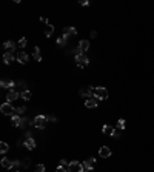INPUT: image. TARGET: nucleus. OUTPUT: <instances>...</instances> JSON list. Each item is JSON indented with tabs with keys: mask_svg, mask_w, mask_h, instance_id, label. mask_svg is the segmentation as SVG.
I'll use <instances>...</instances> for the list:
<instances>
[{
	"mask_svg": "<svg viewBox=\"0 0 154 172\" xmlns=\"http://www.w3.org/2000/svg\"><path fill=\"white\" fill-rule=\"evenodd\" d=\"M48 121H50L48 120V115H37V117H34V120H32V126H36L37 129H45Z\"/></svg>",
	"mask_w": 154,
	"mask_h": 172,
	"instance_id": "f257e3e1",
	"label": "nucleus"
},
{
	"mask_svg": "<svg viewBox=\"0 0 154 172\" xmlns=\"http://www.w3.org/2000/svg\"><path fill=\"white\" fill-rule=\"evenodd\" d=\"M94 98H97V100H106L108 98V91L105 89L103 86H97L94 89Z\"/></svg>",
	"mask_w": 154,
	"mask_h": 172,
	"instance_id": "f03ea898",
	"label": "nucleus"
},
{
	"mask_svg": "<svg viewBox=\"0 0 154 172\" xmlns=\"http://www.w3.org/2000/svg\"><path fill=\"white\" fill-rule=\"evenodd\" d=\"M0 111H2L3 115H14V112H16V108H14L11 103H3L2 106H0Z\"/></svg>",
	"mask_w": 154,
	"mask_h": 172,
	"instance_id": "7ed1b4c3",
	"label": "nucleus"
},
{
	"mask_svg": "<svg viewBox=\"0 0 154 172\" xmlns=\"http://www.w3.org/2000/svg\"><path fill=\"white\" fill-rule=\"evenodd\" d=\"M79 94H80V97H83V98H93L94 97V88L93 86H86V88H82L80 91H79Z\"/></svg>",
	"mask_w": 154,
	"mask_h": 172,
	"instance_id": "20e7f679",
	"label": "nucleus"
},
{
	"mask_svg": "<svg viewBox=\"0 0 154 172\" xmlns=\"http://www.w3.org/2000/svg\"><path fill=\"white\" fill-rule=\"evenodd\" d=\"M68 172H85V167L79 161H71L68 164Z\"/></svg>",
	"mask_w": 154,
	"mask_h": 172,
	"instance_id": "39448f33",
	"label": "nucleus"
},
{
	"mask_svg": "<svg viewBox=\"0 0 154 172\" xmlns=\"http://www.w3.org/2000/svg\"><path fill=\"white\" fill-rule=\"evenodd\" d=\"M74 60H76V63H77L80 68H83V66H86V65L89 63V59H88V57H86L85 54L76 55V57H74Z\"/></svg>",
	"mask_w": 154,
	"mask_h": 172,
	"instance_id": "423d86ee",
	"label": "nucleus"
},
{
	"mask_svg": "<svg viewBox=\"0 0 154 172\" xmlns=\"http://www.w3.org/2000/svg\"><path fill=\"white\" fill-rule=\"evenodd\" d=\"M77 36V29L73 28V26H66L65 29H63V37H66V39H73V37Z\"/></svg>",
	"mask_w": 154,
	"mask_h": 172,
	"instance_id": "0eeeda50",
	"label": "nucleus"
},
{
	"mask_svg": "<svg viewBox=\"0 0 154 172\" xmlns=\"http://www.w3.org/2000/svg\"><path fill=\"white\" fill-rule=\"evenodd\" d=\"M17 98H20V92L16 91V89H9V92L6 94V100H8V103L17 100Z\"/></svg>",
	"mask_w": 154,
	"mask_h": 172,
	"instance_id": "6e6552de",
	"label": "nucleus"
},
{
	"mask_svg": "<svg viewBox=\"0 0 154 172\" xmlns=\"http://www.w3.org/2000/svg\"><path fill=\"white\" fill-rule=\"evenodd\" d=\"M23 146L26 149H29V151H32V149L36 148V141L32 137H25V140H23Z\"/></svg>",
	"mask_w": 154,
	"mask_h": 172,
	"instance_id": "1a4fd4ad",
	"label": "nucleus"
},
{
	"mask_svg": "<svg viewBox=\"0 0 154 172\" xmlns=\"http://www.w3.org/2000/svg\"><path fill=\"white\" fill-rule=\"evenodd\" d=\"M94 166H96V158H93V157L83 161V167H85V171H93V169H94Z\"/></svg>",
	"mask_w": 154,
	"mask_h": 172,
	"instance_id": "9d476101",
	"label": "nucleus"
},
{
	"mask_svg": "<svg viewBox=\"0 0 154 172\" xmlns=\"http://www.w3.org/2000/svg\"><path fill=\"white\" fill-rule=\"evenodd\" d=\"M111 154H112V152H111V149L108 148V146H102V148L99 149V155L102 157V158H110Z\"/></svg>",
	"mask_w": 154,
	"mask_h": 172,
	"instance_id": "9b49d317",
	"label": "nucleus"
},
{
	"mask_svg": "<svg viewBox=\"0 0 154 172\" xmlns=\"http://www.w3.org/2000/svg\"><path fill=\"white\" fill-rule=\"evenodd\" d=\"M16 59H17V62H19V63L25 65L26 62H28V54H26L25 51H20V52H17Z\"/></svg>",
	"mask_w": 154,
	"mask_h": 172,
	"instance_id": "f8f14e48",
	"label": "nucleus"
},
{
	"mask_svg": "<svg viewBox=\"0 0 154 172\" xmlns=\"http://www.w3.org/2000/svg\"><path fill=\"white\" fill-rule=\"evenodd\" d=\"M0 86L5 88V89H6V88H9V89H14V88H16V82H13V80H9V82H8V80L3 78L2 82H0Z\"/></svg>",
	"mask_w": 154,
	"mask_h": 172,
	"instance_id": "ddd939ff",
	"label": "nucleus"
},
{
	"mask_svg": "<svg viewBox=\"0 0 154 172\" xmlns=\"http://www.w3.org/2000/svg\"><path fill=\"white\" fill-rule=\"evenodd\" d=\"M97 105H99V101H97V98H88V100L85 101V106L88 109H91V108H97Z\"/></svg>",
	"mask_w": 154,
	"mask_h": 172,
	"instance_id": "4468645a",
	"label": "nucleus"
},
{
	"mask_svg": "<svg viewBox=\"0 0 154 172\" xmlns=\"http://www.w3.org/2000/svg\"><path fill=\"white\" fill-rule=\"evenodd\" d=\"M3 48L6 49V52H14L16 51V43L14 42H5V45H3Z\"/></svg>",
	"mask_w": 154,
	"mask_h": 172,
	"instance_id": "2eb2a0df",
	"label": "nucleus"
},
{
	"mask_svg": "<svg viewBox=\"0 0 154 172\" xmlns=\"http://www.w3.org/2000/svg\"><path fill=\"white\" fill-rule=\"evenodd\" d=\"M11 121H13V126H16V128H20V125H22V117L20 115H11Z\"/></svg>",
	"mask_w": 154,
	"mask_h": 172,
	"instance_id": "dca6fc26",
	"label": "nucleus"
},
{
	"mask_svg": "<svg viewBox=\"0 0 154 172\" xmlns=\"http://www.w3.org/2000/svg\"><path fill=\"white\" fill-rule=\"evenodd\" d=\"M79 49H80L82 52H86L89 49V42L88 40H80V43H79Z\"/></svg>",
	"mask_w": 154,
	"mask_h": 172,
	"instance_id": "f3484780",
	"label": "nucleus"
},
{
	"mask_svg": "<svg viewBox=\"0 0 154 172\" xmlns=\"http://www.w3.org/2000/svg\"><path fill=\"white\" fill-rule=\"evenodd\" d=\"M2 167H5V169H13V160H8V158H2Z\"/></svg>",
	"mask_w": 154,
	"mask_h": 172,
	"instance_id": "a211bd4d",
	"label": "nucleus"
},
{
	"mask_svg": "<svg viewBox=\"0 0 154 172\" xmlns=\"http://www.w3.org/2000/svg\"><path fill=\"white\" fill-rule=\"evenodd\" d=\"M102 132L105 134V135H111V137H112V132H114V128H112V126H110V125H105L103 128H102Z\"/></svg>",
	"mask_w": 154,
	"mask_h": 172,
	"instance_id": "6ab92c4d",
	"label": "nucleus"
},
{
	"mask_svg": "<svg viewBox=\"0 0 154 172\" xmlns=\"http://www.w3.org/2000/svg\"><path fill=\"white\" fill-rule=\"evenodd\" d=\"M14 60V55H13V52H5L3 54V62H5L6 65H9L11 62Z\"/></svg>",
	"mask_w": 154,
	"mask_h": 172,
	"instance_id": "aec40b11",
	"label": "nucleus"
},
{
	"mask_svg": "<svg viewBox=\"0 0 154 172\" xmlns=\"http://www.w3.org/2000/svg\"><path fill=\"white\" fill-rule=\"evenodd\" d=\"M32 55H34L36 62H42V54H40V48H39V46L34 48V51H32Z\"/></svg>",
	"mask_w": 154,
	"mask_h": 172,
	"instance_id": "412c9836",
	"label": "nucleus"
},
{
	"mask_svg": "<svg viewBox=\"0 0 154 172\" xmlns=\"http://www.w3.org/2000/svg\"><path fill=\"white\" fill-rule=\"evenodd\" d=\"M20 98H23L25 101H28L29 98H31V91H28V89L22 91V92H20Z\"/></svg>",
	"mask_w": 154,
	"mask_h": 172,
	"instance_id": "4be33fe9",
	"label": "nucleus"
},
{
	"mask_svg": "<svg viewBox=\"0 0 154 172\" xmlns=\"http://www.w3.org/2000/svg\"><path fill=\"white\" fill-rule=\"evenodd\" d=\"M52 32H54V26H52V25H46V28H45V36H46V39L52 36Z\"/></svg>",
	"mask_w": 154,
	"mask_h": 172,
	"instance_id": "5701e85b",
	"label": "nucleus"
},
{
	"mask_svg": "<svg viewBox=\"0 0 154 172\" xmlns=\"http://www.w3.org/2000/svg\"><path fill=\"white\" fill-rule=\"evenodd\" d=\"M29 166H31V158H29V157H26V158L22 160V167H23V169H28Z\"/></svg>",
	"mask_w": 154,
	"mask_h": 172,
	"instance_id": "b1692460",
	"label": "nucleus"
},
{
	"mask_svg": "<svg viewBox=\"0 0 154 172\" xmlns=\"http://www.w3.org/2000/svg\"><path fill=\"white\" fill-rule=\"evenodd\" d=\"M66 43H68V39H66V37H59L57 39V45L59 46H66Z\"/></svg>",
	"mask_w": 154,
	"mask_h": 172,
	"instance_id": "393cba45",
	"label": "nucleus"
},
{
	"mask_svg": "<svg viewBox=\"0 0 154 172\" xmlns=\"http://www.w3.org/2000/svg\"><path fill=\"white\" fill-rule=\"evenodd\" d=\"M8 149H9L8 143H5V141H2V143H0V152H2V154H6V152H8Z\"/></svg>",
	"mask_w": 154,
	"mask_h": 172,
	"instance_id": "a878e982",
	"label": "nucleus"
},
{
	"mask_svg": "<svg viewBox=\"0 0 154 172\" xmlns=\"http://www.w3.org/2000/svg\"><path fill=\"white\" fill-rule=\"evenodd\" d=\"M125 123H126V121L123 120V118H120V120L117 121V129H120V131H122V129H125Z\"/></svg>",
	"mask_w": 154,
	"mask_h": 172,
	"instance_id": "bb28decb",
	"label": "nucleus"
},
{
	"mask_svg": "<svg viewBox=\"0 0 154 172\" xmlns=\"http://www.w3.org/2000/svg\"><path fill=\"white\" fill-rule=\"evenodd\" d=\"M25 111H26L25 106H20V108H16V112H14V114H16V115H22V114H23Z\"/></svg>",
	"mask_w": 154,
	"mask_h": 172,
	"instance_id": "cd10ccee",
	"label": "nucleus"
},
{
	"mask_svg": "<svg viewBox=\"0 0 154 172\" xmlns=\"http://www.w3.org/2000/svg\"><path fill=\"white\" fill-rule=\"evenodd\" d=\"M26 43H28V40H26V39H25V37H22V39H20V40H19V46H20L22 49H23V48L26 46Z\"/></svg>",
	"mask_w": 154,
	"mask_h": 172,
	"instance_id": "c85d7f7f",
	"label": "nucleus"
},
{
	"mask_svg": "<svg viewBox=\"0 0 154 172\" xmlns=\"http://www.w3.org/2000/svg\"><path fill=\"white\" fill-rule=\"evenodd\" d=\"M28 125H31V123H29V120L23 117V118H22V125H20V128H26Z\"/></svg>",
	"mask_w": 154,
	"mask_h": 172,
	"instance_id": "c756f323",
	"label": "nucleus"
},
{
	"mask_svg": "<svg viewBox=\"0 0 154 172\" xmlns=\"http://www.w3.org/2000/svg\"><path fill=\"white\" fill-rule=\"evenodd\" d=\"M36 172H45V164H42V163L37 164V166H36Z\"/></svg>",
	"mask_w": 154,
	"mask_h": 172,
	"instance_id": "7c9ffc66",
	"label": "nucleus"
},
{
	"mask_svg": "<svg viewBox=\"0 0 154 172\" xmlns=\"http://www.w3.org/2000/svg\"><path fill=\"white\" fill-rule=\"evenodd\" d=\"M68 160H65V158H62L60 160V163H59V166H65V167H68Z\"/></svg>",
	"mask_w": 154,
	"mask_h": 172,
	"instance_id": "2f4dec72",
	"label": "nucleus"
},
{
	"mask_svg": "<svg viewBox=\"0 0 154 172\" xmlns=\"http://www.w3.org/2000/svg\"><path fill=\"white\" fill-rule=\"evenodd\" d=\"M56 172H68V167H65V166H57Z\"/></svg>",
	"mask_w": 154,
	"mask_h": 172,
	"instance_id": "473e14b6",
	"label": "nucleus"
},
{
	"mask_svg": "<svg viewBox=\"0 0 154 172\" xmlns=\"http://www.w3.org/2000/svg\"><path fill=\"white\" fill-rule=\"evenodd\" d=\"M16 86L22 88V89H23V91H26V89H25V86H26V83H25V82H17V83H16Z\"/></svg>",
	"mask_w": 154,
	"mask_h": 172,
	"instance_id": "72a5a7b5",
	"label": "nucleus"
},
{
	"mask_svg": "<svg viewBox=\"0 0 154 172\" xmlns=\"http://www.w3.org/2000/svg\"><path fill=\"white\" fill-rule=\"evenodd\" d=\"M73 54H74V57H76V55H80V54H83V52H82L80 49H79V46H77L76 49H73Z\"/></svg>",
	"mask_w": 154,
	"mask_h": 172,
	"instance_id": "f704fd0d",
	"label": "nucleus"
},
{
	"mask_svg": "<svg viewBox=\"0 0 154 172\" xmlns=\"http://www.w3.org/2000/svg\"><path fill=\"white\" fill-rule=\"evenodd\" d=\"M112 137H114V138H119V137H120V129H114V132H112Z\"/></svg>",
	"mask_w": 154,
	"mask_h": 172,
	"instance_id": "c9c22d12",
	"label": "nucleus"
},
{
	"mask_svg": "<svg viewBox=\"0 0 154 172\" xmlns=\"http://www.w3.org/2000/svg\"><path fill=\"white\" fill-rule=\"evenodd\" d=\"M22 166V161H19V160H13V167H19Z\"/></svg>",
	"mask_w": 154,
	"mask_h": 172,
	"instance_id": "e433bc0d",
	"label": "nucleus"
},
{
	"mask_svg": "<svg viewBox=\"0 0 154 172\" xmlns=\"http://www.w3.org/2000/svg\"><path fill=\"white\" fill-rule=\"evenodd\" d=\"M79 3H80L82 6H88V5H89V2H88V0H80Z\"/></svg>",
	"mask_w": 154,
	"mask_h": 172,
	"instance_id": "4c0bfd02",
	"label": "nucleus"
},
{
	"mask_svg": "<svg viewBox=\"0 0 154 172\" xmlns=\"http://www.w3.org/2000/svg\"><path fill=\"white\" fill-rule=\"evenodd\" d=\"M48 120H50V121H52V123H56V121H57V118H56L54 115H50V117H48Z\"/></svg>",
	"mask_w": 154,
	"mask_h": 172,
	"instance_id": "58836bf2",
	"label": "nucleus"
},
{
	"mask_svg": "<svg viewBox=\"0 0 154 172\" xmlns=\"http://www.w3.org/2000/svg\"><path fill=\"white\" fill-rule=\"evenodd\" d=\"M89 37H91V39H96V37H97V32L96 31H91V32H89Z\"/></svg>",
	"mask_w": 154,
	"mask_h": 172,
	"instance_id": "ea45409f",
	"label": "nucleus"
},
{
	"mask_svg": "<svg viewBox=\"0 0 154 172\" xmlns=\"http://www.w3.org/2000/svg\"><path fill=\"white\" fill-rule=\"evenodd\" d=\"M40 20H42L43 23H46V25L50 23V20H48V17H40Z\"/></svg>",
	"mask_w": 154,
	"mask_h": 172,
	"instance_id": "a19ab883",
	"label": "nucleus"
},
{
	"mask_svg": "<svg viewBox=\"0 0 154 172\" xmlns=\"http://www.w3.org/2000/svg\"><path fill=\"white\" fill-rule=\"evenodd\" d=\"M85 172H93V171H85Z\"/></svg>",
	"mask_w": 154,
	"mask_h": 172,
	"instance_id": "79ce46f5",
	"label": "nucleus"
},
{
	"mask_svg": "<svg viewBox=\"0 0 154 172\" xmlns=\"http://www.w3.org/2000/svg\"><path fill=\"white\" fill-rule=\"evenodd\" d=\"M14 172H19V171H14Z\"/></svg>",
	"mask_w": 154,
	"mask_h": 172,
	"instance_id": "37998d69",
	"label": "nucleus"
}]
</instances>
